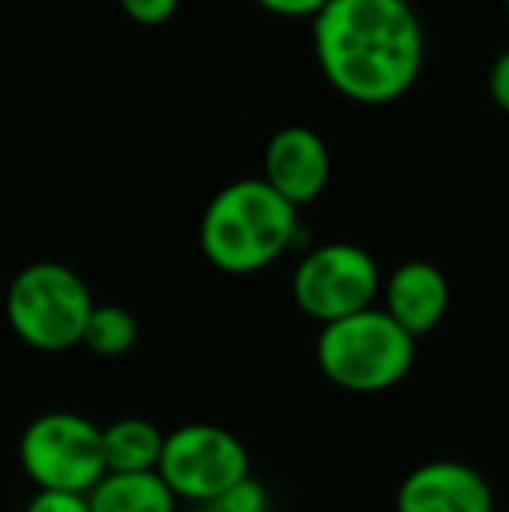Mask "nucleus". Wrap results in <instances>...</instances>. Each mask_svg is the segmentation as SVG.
Listing matches in <instances>:
<instances>
[{
  "mask_svg": "<svg viewBox=\"0 0 509 512\" xmlns=\"http://www.w3.org/2000/svg\"><path fill=\"white\" fill-rule=\"evenodd\" d=\"M314 60L342 98L391 105L419 84L426 32L408 0H328L314 14Z\"/></svg>",
  "mask_w": 509,
  "mask_h": 512,
  "instance_id": "obj_1",
  "label": "nucleus"
},
{
  "mask_svg": "<svg viewBox=\"0 0 509 512\" xmlns=\"http://www.w3.org/2000/svg\"><path fill=\"white\" fill-rule=\"evenodd\" d=\"M300 234V206L276 192L262 175L224 185L199 220V248L213 269L252 276L293 248Z\"/></svg>",
  "mask_w": 509,
  "mask_h": 512,
  "instance_id": "obj_2",
  "label": "nucleus"
},
{
  "mask_svg": "<svg viewBox=\"0 0 509 512\" xmlns=\"http://www.w3.org/2000/svg\"><path fill=\"white\" fill-rule=\"evenodd\" d=\"M419 338L401 328L384 307L356 310L328 321L318 335V366L335 387L353 394H381L408 377Z\"/></svg>",
  "mask_w": 509,
  "mask_h": 512,
  "instance_id": "obj_3",
  "label": "nucleus"
},
{
  "mask_svg": "<svg viewBox=\"0 0 509 512\" xmlns=\"http://www.w3.org/2000/svg\"><path fill=\"white\" fill-rule=\"evenodd\" d=\"M4 307L21 342L39 352H63L81 345L95 297L70 265L32 262L11 279Z\"/></svg>",
  "mask_w": 509,
  "mask_h": 512,
  "instance_id": "obj_4",
  "label": "nucleus"
},
{
  "mask_svg": "<svg viewBox=\"0 0 509 512\" xmlns=\"http://www.w3.org/2000/svg\"><path fill=\"white\" fill-rule=\"evenodd\" d=\"M18 457L39 488L88 495L105 478V439L91 418L74 411H46L21 432Z\"/></svg>",
  "mask_w": 509,
  "mask_h": 512,
  "instance_id": "obj_5",
  "label": "nucleus"
},
{
  "mask_svg": "<svg viewBox=\"0 0 509 512\" xmlns=\"http://www.w3.org/2000/svg\"><path fill=\"white\" fill-rule=\"evenodd\" d=\"M381 290L384 279L374 255L349 241L311 248L293 272V304L321 324L374 307Z\"/></svg>",
  "mask_w": 509,
  "mask_h": 512,
  "instance_id": "obj_6",
  "label": "nucleus"
},
{
  "mask_svg": "<svg viewBox=\"0 0 509 512\" xmlns=\"http://www.w3.org/2000/svg\"><path fill=\"white\" fill-rule=\"evenodd\" d=\"M157 471L164 474V481L178 499L206 506V502H217L224 492H231L241 478H248L252 460L234 432L210 422H192L168 432Z\"/></svg>",
  "mask_w": 509,
  "mask_h": 512,
  "instance_id": "obj_7",
  "label": "nucleus"
},
{
  "mask_svg": "<svg viewBox=\"0 0 509 512\" xmlns=\"http://www.w3.org/2000/svg\"><path fill=\"white\" fill-rule=\"evenodd\" d=\"M262 178L293 206H311L332 182V150L311 126H283L269 136Z\"/></svg>",
  "mask_w": 509,
  "mask_h": 512,
  "instance_id": "obj_8",
  "label": "nucleus"
},
{
  "mask_svg": "<svg viewBox=\"0 0 509 512\" xmlns=\"http://www.w3.org/2000/svg\"><path fill=\"white\" fill-rule=\"evenodd\" d=\"M398 512H496L492 485L464 460H429L398 485Z\"/></svg>",
  "mask_w": 509,
  "mask_h": 512,
  "instance_id": "obj_9",
  "label": "nucleus"
},
{
  "mask_svg": "<svg viewBox=\"0 0 509 512\" xmlns=\"http://www.w3.org/2000/svg\"><path fill=\"white\" fill-rule=\"evenodd\" d=\"M384 310L415 338L440 328L450 310V283L433 262H401L384 283Z\"/></svg>",
  "mask_w": 509,
  "mask_h": 512,
  "instance_id": "obj_10",
  "label": "nucleus"
},
{
  "mask_svg": "<svg viewBox=\"0 0 509 512\" xmlns=\"http://www.w3.org/2000/svg\"><path fill=\"white\" fill-rule=\"evenodd\" d=\"M91 512H175L178 495L161 471H105L88 492Z\"/></svg>",
  "mask_w": 509,
  "mask_h": 512,
  "instance_id": "obj_11",
  "label": "nucleus"
},
{
  "mask_svg": "<svg viewBox=\"0 0 509 512\" xmlns=\"http://www.w3.org/2000/svg\"><path fill=\"white\" fill-rule=\"evenodd\" d=\"M109 471H157L164 453V432L147 418H116L102 429Z\"/></svg>",
  "mask_w": 509,
  "mask_h": 512,
  "instance_id": "obj_12",
  "label": "nucleus"
},
{
  "mask_svg": "<svg viewBox=\"0 0 509 512\" xmlns=\"http://www.w3.org/2000/svg\"><path fill=\"white\" fill-rule=\"evenodd\" d=\"M136 338H140V324H136V317L129 314L126 307L95 304V310H91V317H88V328H84L81 345L102 359H119L133 349Z\"/></svg>",
  "mask_w": 509,
  "mask_h": 512,
  "instance_id": "obj_13",
  "label": "nucleus"
},
{
  "mask_svg": "<svg viewBox=\"0 0 509 512\" xmlns=\"http://www.w3.org/2000/svg\"><path fill=\"white\" fill-rule=\"evenodd\" d=\"M217 506L227 509V512H265L269 499H265V488L258 485L252 474H248V478H241L238 485L231 488V492L220 495Z\"/></svg>",
  "mask_w": 509,
  "mask_h": 512,
  "instance_id": "obj_14",
  "label": "nucleus"
},
{
  "mask_svg": "<svg viewBox=\"0 0 509 512\" xmlns=\"http://www.w3.org/2000/svg\"><path fill=\"white\" fill-rule=\"evenodd\" d=\"M25 512H91L84 492H60V488H39L28 499Z\"/></svg>",
  "mask_w": 509,
  "mask_h": 512,
  "instance_id": "obj_15",
  "label": "nucleus"
},
{
  "mask_svg": "<svg viewBox=\"0 0 509 512\" xmlns=\"http://www.w3.org/2000/svg\"><path fill=\"white\" fill-rule=\"evenodd\" d=\"M178 4H182V0H119L126 18L136 21V25H147V28H157V25H164V21L175 18Z\"/></svg>",
  "mask_w": 509,
  "mask_h": 512,
  "instance_id": "obj_16",
  "label": "nucleus"
},
{
  "mask_svg": "<svg viewBox=\"0 0 509 512\" xmlns=\"http://www.w3.org/2000/svg\"><path fill=\"white\" fill-rule=\"evenodd\" d=\"M255 4L262 7V11L276 14V18H290V21L311 18L314 21V14H318L328 0H255Z\"/></svg>",
  "mask_w": 509,
  "mask_h": 512,
  "instance_id": "obj_17",
  "label": "nucleus"
},
{
  "mask_svg": "<svg viewBox=\"0 0 509 512\" xmlns=\"http://www.w3.org/2000/svg\"><path fill=\"white\" fill-rule=\"evenodd\" d=\"M489 95L499 112L509 115V46L496 56V63L489 70Z\"/></svg>",
  "mask_w": 509,
  "mask_h": 512,
  "instance_id": "obj_18",
  "label": "nucleus"
},
{
  "mask_svg": "<svg viewBox=\"0 0 509 512\" xmlns=\"http://www.w3.org/2000/svg\"><path fill=\"white\" fill-rule=\"evenodd\" d=\"M206 512H227V509H220L217 502H206Z\"/></svg>",
  "mask_w": 509,
  "mask_h": 512,
  "instance_id": "obj_19",
  "label": "nucleus"
},
{
  "mask_svg": "<svg viewBox=\"0 0 509 512\" xmlns=\"http://www.w3.org/2000/svg\"><path fill=\"white\" fill-rule=\"evenodd\" d=\"M503 4H506V14H509V0H503Z\"/></svg>",
  "mask_w": 509,
  "mask_h": 512,
  "instance_id": "obj_20",
  "label": "nucleus"
},
{
  "mask_svg": "<svg viewBox=\"0 0 509 512\" xmlns=\"http://www.w3.org/2000/svg\"><path fill=\"white\" fill-rule=\"evenodd\" d=\"M496 512H499V509H496Z\"/></svg>",
  "mask_w": 509,
  "mask_h": 512,
  "instance_id": "obj_21",
  "label": "nucleus"
}]
</instances>
